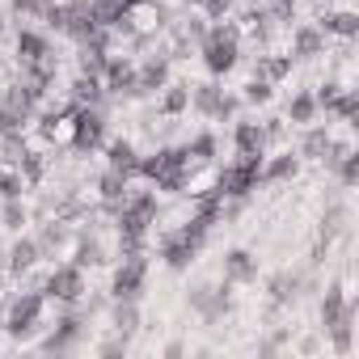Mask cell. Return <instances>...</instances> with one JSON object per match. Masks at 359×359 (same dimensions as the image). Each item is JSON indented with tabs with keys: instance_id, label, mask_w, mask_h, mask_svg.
Returning <instances> with one entry per match:
<instances>
[{
	"instance_id": "cell-1",
	"label": "cell",
	"mask_w": 359,
	"mask_h": 359,
	"mask_svg": "<svg viewBox=\"0 0 359 359\" xmlns=\"http://www.w3.org/2000/svg\"><path fill=\"white\" fill-rule=\"evenodd\" d=\"M237 51H241V30L237 26H212L203 34V64L212 76H224L237 68Z\"/></svg>"
},
{
	"instance_id": "cell-2",
	"label": "cell",
	"mask_w": 359,
	"mask_h": 359,
	"mask_svg": "<svg viewBox=\"0 0 359 359\" xmlns=\"http://www.w3.org/2000/svg\"><path fill=\"white\" fill-rule=\"evenodd\" d=\"M262 177V156H237L229 169H216V191L224 199H245Z\"/></svg>"
},
{
	"instance_id": "cell-3",
	"label": "cell",
	"mask_w": 359,
	"mask_h": 359,
	"mask_svg": "<svg viewBox=\"0 0 359 359\" xmlns=\"http://www.w3.org/2000/svg\"><path fill=\"white\" fill-rule=\"evenodd\" d=\"M43 309H47V296H43V292H22V296L13 300V309H9L5 330H9L13 338H30V334L39 330V321H43Z\"/></svg>"
},
{
	"instance_id": "cell-4",
	"label": "cell",
	"mask_w": 359,
	"mask_h": 359,
	"mask_svg": "<svg viewBox=\"0 0 359 359\" xmlns=\"http://www.w3.org/2000/svg\"><path fill=\"white\" fill-rule=\"evenodd\" d=\"M43 296H47V300H60V304H76V300L85 296V275H81V266H76V262H72V266H55V271L47 275Z\"/></svg>"
},
{
	"instance_id": "cell-5",
	"label": "cell",
	"mask_w": 359,
	"mask_h": 359,
	"mask_svg": "<svg viewBox=\"0 0 359 359\" xmlns=\"http://www.w3.org/2000/svg\"><path fill=\"white\" fill-rule=\"evenodd\" d=\"M144 279H148V262H144V254L123 258V266L114 271V283H110L114 300H135V296H140V287H144Z\"/></svg>"
},
{
	"instance_id": "cell-6",
	"label": "cell",
	"mask_w": 359,
	"mask_h": 359,
	"mask_svg": "<svg viewBox=\"0 0 359 359\" xmlns=\"http://www.w3.org/2000/svg\"><path fill=\"white\" fill-rule=\"evenodd\" d=\"M135 64L131 60H118V55H110L106 60V72H102V89L106 93H140L135 89Z\"/></svg>"
},
{
	"instance_id": "cell-7",
	"label": "cell",
	"mask_w": 359,
	"mask_h": 359,
	"mask_svg": "<svg viewBox=\"0 0 359 359\" xmlns=\"http://www.w3.org/2000/svg\"><path fill=\"white\" fill-rule=\"evenodd\" d=\"M195 254H199V245H195L191 237H182V229L169 233V237L161 241V258H165L169 271H187V266L195 262Z\"/></svg>"
},
{
	"instance_id": "cell-8",
	"label": "cell",
	"mask_w": 359,
	"mask_h": 359,
	"mask_svg": "<svg viewBox=\"0 0 359 359\" xmlns=\"http://www.w3.org/2000/svg\"><path fill=\"white\" fill-rule=\"evenodd\" d=\"M106 135V118L89 106V110H76V135H72V148L85 152V148H97Z\"/></svg>"
},
{
	"instance_id": "cell-9",
	"label": "cell",
	"mask_w": 359,
	"mask_h": 359,
	"mask_svg": "<svg viewBox=\"0 0 359 359\" xmlns=\"http://www.w3.org/2000/svg\"><path fill=\"white\" fill-rule=\"evenodd\" d=\"M195 106H199L208 118H229V114L237 110V102H233V97H224L216 85H199V89H195Z\"/></svg>"
},
{
	"instance_id": "cell-10",
	"label": "cell",
	"mask_w": 359,
	"mask_h": 359,
	"mask_svg": "<svg viewBox=\"0 0 359 359\" xmlns=\"http://www.w3.org/2000/svg\"><path fill=\"white\" fill-rule=\"evenodd\" d=\"M258 279V262L250 250H229L224 254V283H250Z\"/></svg>"
},
{
	"instance_id": "cell-11",
	"label": "cell",
	"mask_w": 359,
	"mask_h": 359,
	"mask_svg": "<svg viewBox=\"0 0 359 359\" xmlns=\"http://www.w3.org/2000/svg\"><path fill=\"white\" fill-rule=\"evenodd\" d=\"M89 13H93L97 30H118L127 22V5H123V0H89Z\"/></svg>"
},
{
	"instance_id": "cell-12",
	"label": "cell",
	"mask_w": 359,
	"mask_h": 359,
	"mask_svg": "<svg viewBox=\"0 0 359 359\" xmlns=\"http://www.w3.org/2000/svg\"><path fill=\"white\" fill-rule=\"evenodd\" d=\"M18 60H22V68H34V64L51 60L47 39H43V34H34V30H22V34H18Z\"/></svg>"
},
{
	"instance_id": "cell-13",
	"label": "cell",
	"mask_w": 359,
	"mask_h": 359,
	"mask_svg": "<svg viewBox=\"0 0 359 359\" xmlns=\"http://www.w3.org/2000/svg\"><path fill=\"white\" fill-rule=\"evenodd\" d=\"M233 144H237V156H262L266 135H262L258 123H237L233 127Z\"/></svg>"
},
{
	"instance_id": "cell-14",
	"label": "cell",
	"mask_w": 359,
	"mask_h": 359,
	"mask_svg": "<svg viewBox=\"0 0 359 359\" xmlns=\"http://www.w3.org/2000/svg\"><path fill=\"white\" fill-rule=\"evenodd\" d=\"M0 106H5L18 123H26L30 114H34V106H39V97L26 89V85H9V93H5V102H0Z\"/></svg>"
},
{
	"instance_id": "cell-15",
	"label": "cell",
	"mask_w": 359,
	"mask_h": 359,
	"mask_svg": "<svg viewBox=\"0 0 359 359\" xmlns=\"http://www.w3.org/2000/svg\"><path fill=\"white\" fill-rule=\"evenodd\" d=\"M165 81H169V60H148L135 72V89L140 93H156V89H165Z\"/></svg>"
},
{
	"instance_id": "cell-16",
	"label": "cell",
	"mask_w": 359,
	"mask_h": 359,
	"mask_svg": "<svg viewBox=\"0 0 359 359\" xmlns=\"http://www.w3.org/2000/svg\"><path fill=\"white\" fill-rule=\"evenodd\" d=\"M106 97V89H102V81L97 76H89V72H81L76 81H72V106H81V110H89V106H97Z\"/></svg>"
},
{
	"instance_id": "cell-17",
	"label": "cell",
	"mask_w": 359,
	"mask_h": 359,
	"mask_svg": "<svg viewBox=\"0 0 359 359\" xmlns=\"http://www.w3.org/2000/svg\"><path fill=\"white\" fill-rule=\"evenodd\" d=\"M106 156H110V169H118V173L135 177V169H140V152H135V144H131V140H114V144L106 148Z\"/></svg>"
},
{
	"instance_id": "cell-18",
	"label": "cell",
	"mask_w": 359,
	"mask_h": 359,
	"mask_svg": "<svg viewBox=\"0 0 359 359\" xmlns=\"http://www.w3.org/2000/svg\"><path fill=\"white\" fill-rule=\"evenodd\" d=\"M76 338H81V317H72V313H68V317H60V321H55V330H51V338H47L43 346H47V351H68Z\"/></svg>"
},
{
	"instance_id": "cell-19",
	"label": "cell",
	"mask_w": 359,
	"mask_h": 359,
	"mask_svg": "<svg viewBox=\"0 0 359 359\" xmlns=\"http://www.w3.org/2000/svg\"><path fill=\"white\" fill-rule=\"evenodd\" d=\"M287 72H292V60H287V55H258V64H254V76L266 81V85L283 81Z\"/></svg>"
},
{
	"instance_id": "cell-20",
	"label": "cell",
	"mask_w": 359,
	"mask_h": 359,
	"mask_svg": "<svg viewBox=\"0 0 359 359\" xmlns=\"http://www.w3.org/2000/svg\"><path fill=\"white\" fill-rule=\"evenodd\" d=\"M34 262H39V241H30V237H26V241H13V250H9V271H13V275H26Z\"/></svg>"
},
{
	"instance_id": "cell-21",
	"label": "cell",
	"mask_w": 359,
	"mask_h": 359,
	"mask_svg": "<svg viewBox=\"0 0 359 359\" xmlns=\"http://www.w3.org/2000/svg\"><path fill=\"white\" fill-rule=\"evenodd\" d=\"M114 330H118L123 338H131V334L140 330V313H135V300H118V309H114Z\"/></svg>"
},
{
	"instance_id": "cell-22",
	"label": "cell",
	"mask_w": 359,
	"mask_h": 359,
	"mask_svg": "<svg viewBox=\"0 0 359 359\" xmlns=\"http://www.w3.org/2000/svg\"><path fill=\"white\" fill-rule=\"evenodd\" d=\"M187 102H191V89H187V85H173V89L161 97V110L173 118V114H182V110H187Z\"/></svg>"
},
{
	"instance_id": "cell-23",
	"label": "cell",
	"mask_w": 359,
	"mask_h": 359,
	"mask_svg": "<svg viewBox=\"0 0 359 359\" xmlns=\"http://www.w3.org/2000/svg\"><path fill=\"white\" fill-rule=\"evenodd\" d=\"M292 173H296V161H292V152H287V156H279L271 169H262L258 182H283V177H292Z\"/></svg>"
},
{
	"instance_id": "cell-24",
	"label": "cell",
	"mask_w": 359,
	"mask_h": 359,
	"mask_svg": "<svg viewBox=\"0 0 359 359\" xmlns=\"http://www.w3.org/2000/svg\"><path fill=\"white\" fill-rule=\"evenodd\" d=\"M325 30L330 34H342V39H355L359 22H355V13H334V18H325Z\"/></svg>"
},
{
	"instance_id": "cell-25",
	"label": "cell",
	"mask_w": 359,
	"mask_h": 359,
	"mask_svg": "<svg viewBox=\"0 0 359 359\" xmlns=\"http://www.w3.org/2000/svg\"><path fill=\"white\" fill-rule=\"evenodd\" d=\"M292 51H296V55H321V34H317V30H296Z\"/></svg>"
},
{
	"instance_id": "cell-26",
	"label": "cell",
	"mask_w": 359,
	"mask_h": 359,
	"mask_svg": "<svg viewBox=\"0 0 359 359\" xmlns=\"http://www.w3.org/2000/svg\"><path fill=\"white\" fill-rule=\"evenodd\" d=\"M313 114H317L313 93H296L292 97V123H313Z\"/></svg>"
},
{
	"instance_id": "cell-27",
	"label": "cell",
	"mask_w": 359,
	"mask_h": 359,
	"mask_svg": "<svg viewBox=\"0 0 359 359\" xmlns=\"http://www.w3.org/2000/svg\"><path fill=\"white\" fill-rule=\"evenodd\" d=\"M26 182H22V173H0V195L5 199H22Z\"/></svg>"
},
{
	"instance_id": "cell-28",
	"label": "cell",
	"mask_w": 359,
	"mask_h": 359,
	"mask_svg": "<svg viewBox=\"0 0 359 359\" xmlns=\"http://www.w3.org/2000/svg\"><path fill=\"white\" fill-rule=\"evenodd\" d=\"M245 102H271V85H266V81H258V76H254V81H250V85H245Z\"/></svg>"
},
{
	"instance_id": "cell-29",
	"label": "cell",
	"mask_w": 359,
	"mask_h": 359,
	"mask_svg": "<svg viewBox=\"0 0 359 359\" xmlns=\"http://www.w3.org/2000/svg\"><path fill=\"white\" fill-rule=\"evenodd\" d=\"M325 144H330V135H325V131H309L304 152H309V156H317V152H325Z\"/></svg>"
},
{
	"instance_id": "cell-30",
	"label": "cell",
	"mask_w": 359,
	"mask_h": 359,
	"mask_svg": "<svg viewBox=\"0 0 359 359\" xmlns=\"http://www.w3.org/2000/svg\"><path fill=\"white\" fill-rule=\"evenodd\" d=\"M47 5H51V0H13V9H18V13H30V18H34V13L43 18Z\"/></svg>"
},
{
	"instance_id": "cell-31",
	"label": "cell",
	"mask_w": 359,
	"mask_h": 359,
	"mask_svg": "<svg viewBox=\"0 0 359 359\" xmlns=\"http://www.w3.org/2000/svg\"><path fill=\"white\" fill-rule=\"evenodd\" d=\"M203 9H208V18L216 22V18H229V9H233V0H203Z\"/></svg>"
},
{
	"instance_id": "cell-32",
	"label": "cell",
	"mask_w": 359,
	"mask_h": 359,
	"mask_svg": "<svg viewBox=\"0 0 359 359\" xmlns=\"http://www.w3.org/2000/svg\"><path fill=\"white\" fill-rule=\"evenodd\" d=\"M123 5H127V9H135V5H152V0H123Z\"/></svg>"
},
{
	"instance_id": "cell-33",
	"label": "cell",
	"mask_w": 359,
	"mask_h": 359,
	"mask_svg": "<svg viewBox=\"0 0 359 359\" xmlns=\"http://www.w3.org/2000/svg\"><path fill=\"white\" fill-rule=\"evenodd\" d=\"M187 5H203V0H187Z\"/></svg>"
}]
</instances>
